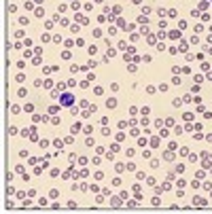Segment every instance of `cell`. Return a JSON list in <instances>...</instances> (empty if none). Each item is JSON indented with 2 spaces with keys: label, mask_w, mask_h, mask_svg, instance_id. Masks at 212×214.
Instances as JSON below:
<instances>
[{
  "label": "cell",
  "mask_w": 212,
  "mask_h": 214,
  "mask_svg": "<svg viewBox=\"0 0 212 214\" xmlns=\"http://www.w3.org/2000/svg\"><path fill=\"white\" fill-rule=\"evenodd\" d=\"M62 104L70 106V104H72V96H70V93H64V96H62Z\"/></svg>",
  "instance_id": "cell-1"
}]
</instances>
